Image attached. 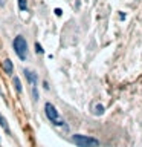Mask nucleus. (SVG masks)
Wrapping results in <instances>:
<instances>
[{
	"instance_id": "nucleus-1",
	"label": "nucleus",
	"mask_w": 142,
	"mask_h": 147,
	"mask_svg": "<svg viewBox=\"0 0 142 147\" xmlns=\"http://www.w3.org/2000/svg\"><path fill=\"white\" fill-rule=\"evenodd\" d=\"M70 141L76 147H99V141L93 136L89 135H81V133H75L70 136Z\"/></svg>"
},
{
	"instance_id": "nucleus-2",
	"label": "nucleus",
	"mask_w": 142,
	"mask_h": 147,
	"mask_svg": "<svg viewBox=\"0 0 142 147\" xmlns=\"http://www.w3.org/2000/svg\"><path fill=\"white\" fill-rule=\"evenodd\" d=\"M12 48H14V52L17 54V57L20 58L21 61H25L28 58V41L26 38L23 37V35H17V37L14 38V41H12Z\"/></svg>"
},
{
	"instance_id": "nucleus-3",
	"label": "nucleus",
	"mask_w": 142,
	"mask_h": 147,
	"mask_svg": "<svg viewBox=\"0 0 142 147\" xmlns=\"http://www.w3.org/2000/svg\"><path fill=\"white\" fill-rule=\"evenodd\" d=\"M44 113H46V116L49 118V121L52 123V124L60 126V127L64 126V120L61 118L60 112L55 109V106H54L52 103H46V104H44Z\"/></svg>"
},
{
	"instance_id": "nucleus-4",
	"label": "nucleus",
	"mask_w": 142,
	"mask_h": 147,
	"mask_svg": "<svg viewBox=\"0 0 142 147\" xmlns=\"http://www.w3.org/2000/svg\"><path fill=\"white\" fill-rule=\"evenodd\" d=\"M23 72H25V77H26L28 83L31 84V87H37V83H38V77H37V74L32 72V71H29V69H25Z\"/></svg>"
},
{
	"instance_id": "nucleus-5",
	"label": "nucleus",
	"mask_w": 142,
	"mask_h": 147,
	"mask_svg": "<svg viewBox=\"0 0 142 147\" xmlns=\"http://www.w3.org/2000/svg\"><path fill=\"white\" fill-rule=\"evenodd\" d=\"M3 69L6 71V74H8V75H11L12 72H14V66H12V61L9 60V58L3 61Z\"/></svg>"
},
{
	"instance_id": "nucleus-6",
	"label": "nucleus",
	"mask_w": 142,
	"mask_h": 147,
	"mask_svg": "<svg viewBox=\"0 0 142 147\" xmlns=\"http://www.w3.org/2000/svg\"><path fill=\"white\" fill-rule=\"evenodd\" d=\"M0 126L3 127V130H5L8 135H11V129H9V126H8V121H6V118L2 115V113H0Z\"/></svg>"
},
{
	"instance_id": "nucleus-7",
	"label": "nucleus",
	"mask_w": 142,
	"mask_h": 147,
	"mask_svg": "<svg viewBox=\"0 0 142 147\" xmlns=\"http://www.w3.org/2000/svg\"><path fill=\"white\" fill-rule=\"evenodd\" d=\"M12 84H14V87H15L17 92H21V90H23V87H21V81H20V78H18V77L12 78Z\"/></svg>"
},
{
	"instance_id": "nucleus-8",
	"label": "nucleus",
	"mask_w": 142,
	"mask_h": 147,
	"mask_svg": "<svg viewBox=\"0 0 142 147\" xmlns=\"http://www.w3.org/2000/svg\"><path fill=\"white\" fill-rule=\"evenodd\" d=\"M18 8H20V11H26V9H28L26 0H18Z\"/></svg>"
},
{
	"instance_id": "nucleus-9",
	"label": "nucleus",
	"mask_w": 142,
	"mask_h": 147,
	"mask_svg": "<svg viewBox=\"0 0 142 147\" xmlns=\"http://www.w3.org/2000/svg\"><path fill=\"white\" fill-rule=\"evenodd\" d=\"M95 113H96V115H102V113H104V106H102V104H96Z\"/></svg>"
},
{
	"instance_id": "nucleus-10",
	"label": "nucleus",
	"mask_w": 142,
	"mask_h": 147,
	"mask_svg": "<svg viewBox=\"0 0 142 147\" xmlns=\"http://www.w3.org/2000/svg\"><path fill=\"white\" fill-rule=\"evenodd\" d=\"M35 49H37V54H43V49H41L40 43H35Z\"/></svg>"
},
{
	"instance_id": "nucleus-11",
	"label": "nucleus",
	"mask_w": 142,
	"mask_h": 147,
	"mask_svg": "<svg viewBox=\"0 0 142 147\" xmlns=\"http://www.w3.org/2000/svg\"><path fill=\"white\" fill-rule=\"evenodd\" d=\"M55 14H57V15H61V14H63V12H61V9L58 8V9H55Z\"/></svg>"
},
{
	"instance_id": "nucleus-12",
	"label": "nucleus",
	"mask_w": 142,
	"mask_h": 147,
	"mask_svg": "<svg viewBox=\"0 0 142 147\" xmlns=\"http://www.w3.org/2000/svg\"><path fill=\"white\" fill-rule=\"evenodd\" d=\"M0 6H5V0H0Z\"/></svg>"
},
{
	"instance_id": "nucleus-13",
	"label": "nucleus",
	"mask_w": 142,
	"mask_h": 147,
	"mask_svg": "<svg viewBox=\"0 0 142 147\" xmlns=\"http://www.w3.org/2000/svg\"><path fill=\"white\" fill-rule=\"evenodd\" d=\"M0 147H2V146H0Z\"/></svg>"
},
{
	"instance_id": "nucleus-14",
	"label": "nucleus",
	"mask_w": 142,
	"mask_h": 147,
	"mask_svg": "<svg viewBox=\"0 0 142 147\" xmlns=\"http://www.w3.org/2000/svg\"><path fill=\"white\" fill-rule=\"evenodd\" d=\"M0 146H2V144H0Z\"/></svg>"
}]
</instances>
